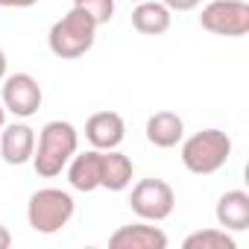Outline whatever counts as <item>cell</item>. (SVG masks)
Wrapping results in <instances>:
<instances>
[{"instance_id":"5b68a950","label":"cell","mask_w":249,"mask_h":249,"mask_svg":"<svg viewBox=\"0 0 249 249\" xmlns=\"http://www.w3.org/2000/svg\"><path fill=\"white\" fill-rule=\"evenodd\" d=\"M129 208L147 223H161L176 208V191L164 179H141L129 194Z\"/></svg>"},{"instance_id":"7a4b0ae2","label":"cell","mask_w":249,"mask_h":249,"mask_svg":"<svg viewBox=\"0 0 249 249\" xmlns=\"http://www.w3.org/2000/svg\"><path fill=\"white\" fill-rule=\"evenodd\" d=\"M94 41H97V24H94L91 15H85V12L76 9V6H73L68 15H62V18L50 27V33H47V47H50V53H53L56 59H65V62L85 56V53L94 47Z\"/></svg>"},{"instance_id":"5bb4252c","label":"cell","mask_w":249,"mask_h":249,"mask_svg":"<svg viewBox=\"0 0 249 249\" xmlns=\"http://www.w3.org/2000/svg\"><path fill=\"white\" fill-rule=\"evenodd\" d=\"M173 24V12L161 3V0H138L132 9V27L141 36H164Z\"/></svg>"},{"instance_id":"9a60e30c","label":"cell","mask_w":249,"mask_h":249,"mask_svg":"<svg viewBox=\"0 0 249 249\" xmlns=\"http://www.w3.org/2000/svg\"><path fill=\"white\" fill-rule=\"evenodd\" d=\"M135 176V164L129 156H123L120 150H103V185L111 194H120L132 185Z\"/></svg>"},{"instance_id":"8992f818","label":"cell","mask_w":249,"mask_h":249,"mask_svg":"<svg viewBox=\"0 0 249 249\" xmlns=\"http://www.w3.org/2000/svg\"><path fill=\"white\" fill-rule=\"evenodd\" d=\"M199 27L211 36L240 38L249 33V3L246 0H211L202 6Z\"/></svg>"},{"instance_id":"3957f363","label":"cell","mask_w":249,"mask_h":249,"mask_svg":"<svg viewBox=\"0 0 249 249\" xmlns=\"http://www.w3.org/2000/svg\"><path fill=\"white\" fill-rule=\"evenodd\" d=\"M182 164L196 176H211L223 170L231 159V138L223 129H202L191 138H182Z\"/></svg>"},{"instance_id":"30bf717a","label":"cell","mask_w":249,"mask_h":249,"mask_svg":"<svg viewBox=\"0 0 249 249\" xmlns=\"http://www.w3.org/2000/svg\"><path fill=\"white\" fill-rule=\"evenodd\" d=\"M68 182L79 194H94L103 185V150H85L68 161Z\"/></svg>"},{"instance_id":"7c38bea8","label":"cell","mask_w":249,"mask_h":249,"mask_svg":"<svg viewBox=\"0 0 249 249\" xmlns=\"http://www.w3.org/2000/svg\"><path fill=\"white\" fill-rule=\"evenodd\" d=\"M185 138V120L170 111V108H161L156 114L147 117V141L159 150H173L179 147Z\"/></svg>"},{"instance_id":"6da1fadb","label":"cell","mask_w":249,"mask_h":249,"mask_svg":"<svg viewBox=\"0 0 249 249\" xmlns=\"http://www.w3.org/2000/svg\"><path fill=\"white\" fill-rule=\"evenodd\" d=\"M79 150V132L68 120H50L36 138L33 167L41 179H56Z\"/></svg>"},{"instance_id":"8fae6325","label":"cell","mask_w":249,"mask_h":249,"mask_svg":"<svg viewBox=\"0 0 249 249\" xmlns=\"http://www.w3.org/2000/svg\"><path fill=\"white\" fill-rule=\"evenodd\" d=\"M36 153V129L27 126V123H12V126H3L0 132V156H3L6 164H27L33 161Z\"/></svg>"},{"instance_id":"4fadbf2b","label":"cell","mask_w":249,"mask_h":249,"mask_svg":"<svg viewBox=\"0 0 249 249\" xmlns=\"http://www.w3.org/2000/svg\"><path fill=\"white\" fill-rule=\"evenodd\" d=\"M214 217H217V226L226 231H246L249 229V194L240 188L226 191L217 199Z\"/></svg>"},{"instance_id":"d6986e66","label":"cell","mask_w":249,"mask_h":249,"mask_svg":"<svg viewBox=\"0 0 249 249\" xmlns=\"http://www.w3.org/2000/svg\"><path fill=\"white\" fill-rule=\"evenodd\" d=\"M36 3H38V0H0V6H3V9H30Z\"/></svg>"},{"instance_id":"2e32d148","label":"cell","mask_w":249,"mask_h":249,"mask_svg":"<svg viewBox=\"0 0 249 249\" xmlns=\"http://www.w3.org/2000/svg\"><path fill=\"white\" fill-rule=\"evenodd\" d=\"M185 249H237L234 237L226 231V229H202V231H194L182 240Z\"/></svg>"},{"instance_id":"277c9868","label":"cell","mask_w":249,"mask_h":249,"mask_svg":"<svg viewBox=\"0 0 249 249\" xmlns=\"http://www.w3.org/2000/svg\"><path fill=\"white\" fill-rule=\"evenodd\" d=\"M76 202L62 188H41L27 202V223L38 234H56L73 220Z\"/></svg>"},{"instance_id":"e0dca14e","label":"cell","mask_w":249,"mask_h":249,"mask_svg":"<svg viewBox=\"0 0 249 249\" xmlns=\"http://www.w3.org/2000/svg\"><path fill=\"white\" fill-rule=\"evenodd\" d=\"M73 6L82 9L85 15H91L97 27H103L114 18V0H73Z\"/></svg>"},{"instance_id":"ac0fdd59","label":"cell","mask_w":249,"mask_h":249,"mask_svg":"<svg viewBox=\"0 0 249 249\" xmlns=\"http://www.w3.org/2000/svg\"><path fill=\"white\" fill-rule=\"evenodd\" d=\"M161 3L170 9V12H191V9H196L202 0H161Z\"/></svg>"},{"instance_id":"ba28073f","label":"cell","mask_w":249,"mask_h":249,"mask_svg":"<svg viewBox=\"0 0 249 249\" xmlns=\"http://www.w3.org/2000/svg\"><path fill=\"white\" fill-rule=\"evenodd\" d=\"M85 138L94 150H117L126 138V120L117 111H97L85 120Z\"/></svg>"},{"instance_id":"ffe728a7","label":"cell","mask_w":249,"mask_h":249,"mask_svg":"<svg viewBox=\"0 0 249 249\" xmlns=\"http://www.w3.org/2000/svg\"><path fill=\"white\" fill-rule=\"evenodd\" d=\"M12 246V234H9V229L0 223V249H9Z\"/></svg>"},{"instance_id":"52a82bcc","label":"cell","mask_w":249,"mask_h":249,"mask_svg":"<svg viewBox=\"0 0 249 249\" xmlns=\"http://www.w3.org/2000/svg\"><path fill=\"white\" fill-rule=\"evenodd\" d=\"M41 100L44 94L33 73H6V79L0 82V103L15 117H33L41 108Z\"/></svg>"},{"instance_id":"603a6c76","label":"cell","mask_w":249,"mask_h":249,"mask_svg":"<svg viewBox=\"0 0 249 249\" xmlns=\"http://www.w3.org/2000/svg\"><path fill=\"white\" fill-rule=\"evenodd\" d=\"M132 3H138V0H132Z\"/></svg>"},{"instance_id":"7402d4cb","label":"cell","mask_w":249,"mask_h":249,"mask_svg":"<svg viewBox=\"0 0 249 249\" xmlns=\"http://www.w3.org/2000/svg\"><path fill=\"white\" fill-rule=\"evenodd\" d=\"M6 126V108H3V103H0V129Z\"/></svg>"},{"instance_id":"44dd1931","label":"cell","mask_w":249,"mask_h":249,"mask_svg":"<svg viewBox=\"0 0 249 249\" xmlns=\"http://www.w3.org/2000/svg\"><path fill=\"white\" fill-rule=\"evenodd\" d=\"M6 71H9V59H6V53H3V47H0V82L6 79Z\"/></svg>"},{"instance_id":"9c48e42d","label":"cell","mask_w":249,"mask_h":249,"mask_svg":"<svg viewBox=\"0 0 249 249\" xmlns=\"http://www.w3.org/2000/svg\"><path fill=\"white\" fill-rule=\"evenodd\" d=\"M167 243H170L167 234L159 226H150L147 220L120 226L108 237V246L111 249H167Z\"/></svg>"}]
</instances>
